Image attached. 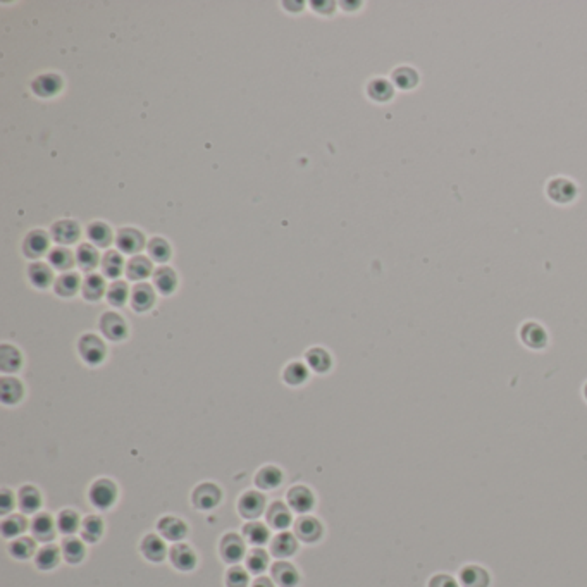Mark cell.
Wrapping results in <instances>:
<instances>
[{
    "mask_svg": "<svg viewBox=\"0 0 587 587\" xmlns=\"http://www.w3.org/2000/svg\"><path fill=\"white\" fill-rule=\"evenodd\" d=\"M90 503L99 510H107L114 506L117 499V486L110 479H97L88 491Z\"/></svg>",
    "mask_w": 587,
    "mask_h": 587,
    "instance_id": "1",
    "label": "cell"
},
{
    "mask_svg": "<svg viewBox=\"0 0 587 587\" xmlns=\"http://www.w3.org/2000/svg\"><path fill=\"white\" fill-rule=\"evenodd\" d=\"M223 499V491L214 482H202L191 492V503L199 510H214Z\"/></svg>",
    "mask_w": 587,
    "mask_h": 587,
    "instance_id": "2",
    "label": "cell"
},
{
    "mask_svg": "<svg viewBox=\"0 0 587 587\" xmlns=\"http://www.w3.org/2000/svg\"><path fill=\"white\" fill-rule=\"evenodd\" d=\"M79 355L90 365H99L105 358V345L95 334H85L78 343Z\"/></svg>",
    "mask_w": 587,
    "mask_h": 587,
    "instance_id": "3",
    "label": "cell"
},
{
    "mask_svg": "<svg viewBox=\"0 0 587 587\" xmlns=\"http://www.w3.org/2000/svg\"><path fill=\"white\" fill-rule=\"evenodd\" d=\"M266 510V496L258 491H247L241 495L238 501V512L243 519L255 520L262 515Z\"/></svg>",
    "mask_w": 587,
    "mask_h": 587,
    "instance_id": "4",
    "label": "cell"
},
{
    "mask_svg": "<svg viewBox=\"0 0 587 587\" xmlns=\"http://www.w3.org/2000/svg\"><path fill=\"white\" fill-rule=\"evenodd\" d=\"M219 553H221V558H223L224 562L234 565V563L241 562L245 553H247L245 541L240 538V536L234 534V532H229V534H226L223 539H221Z\"/></svg>",
    "mask_w": 587,
    "mask_h": 587,
    "instance_id": "5",
    "label": "cell"
},
{
    "mask_svg": "<svg viewBox=\"0 0 587 587\" xmlns=\"http://www.w3.org/2000/svg\"><path fill=\"white\" fill-rule=\"evenodd\" d=\"M157 529H159L160 536H162L166 541H173V542L183 541L188 534L186 522L173 515L162 516V519L159 520V524H157Z\"/></svg>",
    "mask_w": 587,
    "mask_h": 587,
    "instance_id": "6",
    "label": "cell"
},
{
    "mask_svg": "<svg viewBox=\"0 0 587 587\" xmlns=\"http://www.w3.org/2000/svg\"><path fill=\"white\" fill-rule=\"evenodd\" d=\"M288 505L297 513H308L315 506V496L307 486H293L286 495Z\"/></svg>",
    "mask_w": 587,
    "mask_h": 587,
    "instance_id": "7",
    "label": "cell"
},
{
    "mask_svg": "<svg viewBox=\"0 0 587 587\" xmlns=\"http://www.w3.org/2000/svg\"><path fill=\"white\" fill-rule=\"evenodd\" d=\"M100 331L110 341H121L127 336V325L121 315L114 312H105L100 317Z\"/></svg>",
    "mask_w": 587,
    "mask_h": 587,
    "instance_id": "8",
    "label": "cell"
},
{
    "mask_svg": "<svg viewBox=\"0 0 587 587\" xmlns=\"http://www.w3.org/2000/svg\"><path fill=\"white\" fill-rule=\"evenodd\" d=\"M171 563L181 572H190L197 566V553L183 542H176L169 551Z\"/></svg>",
    "mask_w": 587,
    "mask_h": 587,
    "instance_id": "9",
    "label": "cell"
},
{
    "mask_svg": "<svg viewBox=\"0 0 587 587\" xmlns=\"http://www.w3.org/2000/svg\"><path fill=\"white\" fill-rule=\"evenodd\" d=\"M322 531L324 529H322L321 520H317L315 516L303 515L295 524V532L303 542H317L322 538Z\"/></svg>",
    "mask_w": 587,
    "mask_h": 587,
    "instance_id": "10",
    "label": "cell"
},
{
    "mask_svg": "<svg viewBox=\"0 0 587 587\" xmlns=\"http://www.w3.org/2000/svg\"><path fill=\"white\" fill-rule=\"evenodd\" d=\"M577 188L572 181L556 177L548 183V197L556 203H569L575 199Z\"/></svg>",
    "mask_w": 587,
    "mask_h": 587,
    "instance_id": "11",
    "label": "cell"
},
{
    "mask_svg": "<svg viewBox=\"0 0 587 587\" xmlns=\"http://www.w3.org/2000/svg\"><path fill=\"white\" fill-rule=\"evenodd\" d=\"M55 520L49 513H36L35 519L32 520V534L33 538L42 542H49L55 538Z\"/></svg>",
    "mask_w": 587,
    "mask_h": 587,
    "instance_id": "12",
    "label": "cell"
},
{
    "mask_svg": "<svg viewBox=\"0 0 587 587\" xmlns=\"http://www.w3.org/2000/svg\"><path fill=\"white\" fill-rule=\"evenodd\" d=\"M520 340L524 341V345H527L529 348H545L548 343V334H546L545 327L539 325L538 322H525L520 329Z\"/></svg>",
    "mask_w": 587,
    "mask_h": 587,
    "instance_id": "13",
    "label": "cell"
},
{
    "mask_svg": "<svg viewBox=\"0 0 587 587\" xmlns=\"http://www.w3.org/2000/svg\"><path fill=\"white\" fill-rule=\"evenodd\" d=\"M273 579L279 587H297L300 582V573L297 566L288 562H277L273 565Z\"/></svg>",
    "mask_w": 587,
    "mask_h": 587,
    "instance_id": "14",
    "label": "cell"
},
{
    "mask_svg": "<svg viewBox=\"0 0 587 587\" xmlns=\"http://www.w3.org/2000/svg\"><path fill=\"white\" fill-rule=\"evenodd\" d=\"M140 548H142L143 556H145L149 562H153V563L162 562L167 555L166 542H164L162 538H159V536L155 534H147L145 538H143L142 546H140Z\"/></svg>",
    "mask_w": 587,
    "mask_h": 587,
    "instance_id": "15",
    "label": "cell"
},
{
    "mask_svg": "<svg viewBox=\"0 0 587 587\" xmlns=\"http://www.w3.org/2000/svg\"><path fill=\"white\" fill-rule=\"evenodd\" d=\"M116 243L119 250H123L124 253H136V251L143 248L145 240H143V234L140 231L133 229V227H124V229L117 233Z\"/></svg>",
    "mask_w": 587,
    "mask_h": 587,
    "instance_id": "16",
    "label": "cell"
},
{
    "mask_svg": "<svg viewBox=\"0 0 587 587\" xmlns=\"http://www.w3.org/2000/svg\"><path fill=\"white\" fill-rule=\"evenodd\" d=\"M460 582L464 587H489L491 577L482 566L467 565L460 570Z\"/></svg>",
    "mask_w": 587,
    "mask_h": 587,
    "instance_id": "17",
    "label": "cell"
},
{
    "mask_svg": "<svg viewBox=\"0 0 587 587\" xmlns=\"http://www.w3.org/2000/svg\"><path fill=\"white\" fill-rule=\"evenodd\" d=\"M281 482H283V471L276 467V465H266L255 475V486L260 489H266V491L276 489L277 486H281Z\"/></svg>",
    "mask_w": 587,
    "mask_h": 587,
    "instance_id": "18",
    "label": "cell"
},
{
    "mask_svg": "<svg viewBox=\"0 0 587 587\" xmlns=\"http://www.w3.org/2000/svg\"><path fill=\"white\" fill-rule=\"evenodd\" d=\"M267 522L271 527L277 529V531H284L290 527L291 524V512L284 503L274 501L267 510Z\"/></svg>",
    "mask_w": 587,
    "mask_h": 587,
    "instance_id": "19",
    "label": "cell"
},
{
    "mask_svg": "<svg viewBox=\"0 0 587 587\" xmlns=\"http://www.w3.org/2000/svg\"><path fill=\"white\" fill-rule=\"evenodd\" d=\"M155 303V293L152 286L145 283H140L133 288L132 291V305L136 312H147Z\"/></svg>",
    "mask_w": 587,
    "mask_h": 587,
    "instance_id": "20",
    "label": "cell"
},
{
    "mask_svg": "<svg viewBox=\"0 0 587 587\" xmlns=\"http://www.w3.org/2000/svg\"><path fill=\"white\" fill-rule=\"evenodd\" d=\"M18 505L23 513H36L42 506V495L35 486H23L19 489Z\"/></svg>",
    "mask_w": 587,
    "mask_h": 587,
    "instance_id": "21",
    "label": "cell"
},
{
    "mask_svg": "<svg viewBox=\"0 0 587 587\" xmlns=\"http://www.w3.org/2000/svg\"><path fill=\"white\" fill-rule=\"evenodd\" d=\"M52 236L57 243L71 245L78 240L79 226L75 221H59L52 226Z\"/></svg>",
    "mask_w": 587,
    "mask_h": 587,
    "instance_id": "22",
    "label": "cell"
},
{
    "mask_svg": "<svg viewBox=\"0 0 587 587\" xmlns=\"http://www.w3.org/2000/svg\"><path fill=\"white\" fill-rule=\"evenodd\" d=\"M47 248H49V236H47L43 231H33V233H29L28 236H26L25 245H23L25 255L29 258L42 257L47 251Z\"/></svg>",
    "mask_w": 587,
    "mask_h": 587,
    "instance_id": "23",
    "label": "cell"
},
{
    "mask_svg": "<svg viewBox=\"0 0 587 587\" xmlns=\"http://www.w3.org/2000/svg\"><path fill=\"white\" fill-rule=\"evenodd\" d=\"M298 549L297 538L290 532H281L274 538L273 545H271V551L277 558H288V556H293Z\"/></svg>",
    "mask_w": 587,
    "mask_h": 587,
    "instance_id": "24",
    "label": "cell"
},
{
    "mask_svg": "<svg viewBox=\"0 0 587 587\" xmlns=\"http://www.w3.org/2000/svg\"><path fill=\"white\" fill-rule=\"evenodd\" d=\"M2 403L16 405L23 398V384L16 377H4L0 381Z\"/></svg>",
    "mask_w": 587,
    "mask_h": 587,
    "instance_id": "25",
    "label": "cell"
},
{
    "mask_svg": "<svg viewBox=\"0 0 587 587\" xmlns=\"http://www.w3.org/2000/svg\"><path fill=\"white\" fill-rule=\"evenodd\" d=\"M32 88L40 97H52L62 88V82L57 75H42L33 82Z\"/></svg>",
    "mask_w": 587,
    "mask_h": 587,
    "instance_id": "26",
    "label": "cell"
},
{
    "mask_svg": "<svg viewBox=\"0 0 587 587\" xmlns=\"http://www.w3.org/2000/svg\"><path fill=\"white\" fill-rule=\"evenodd\" d=\"M127 279L142 281L152 274V262L147 257H133L126 266Z\"/></svg>",
    "mask_w": 587,
    "mask_h": 587,
    "instance_id": "27",
    "label": "cell"
},
{
    "mask_svg": "<svg viewBox=\"0 0 587 587\" xmlns=\"http://www.w3.org/2000/svg\"><path fill=\"white\" fill-rule=\"evenodd\" d=\"M79 286H83L82 281H79V276L75 273H66L62 274L60 277H57L55 281V293L59 295V297L64 298H69V297H75L76 293H78Z\"/></svg>",
    "mask_w": 587,
    "mask_h": 587,
    "instance_id": "28",
    "label": "cell"
},
{
    "mask_svg": "<svg viewBox=\"0 0 587 587\" xmlns=\"http://www.w3.org/2000/svg\"><path fill=\"white\" fill-rule=\"evenodd\" d=\"M153 284L162 295H171L177 286V276L171 267H160L153 274Z\"/></svg>",
    "mask_w": 587,
    "mask_h": 587,
    "instance_id": "29",
    "label": "cell"
},
{
    "mask_svg": "<svg viewBox=\"0 0 587 587\" xmlns=\"http://www.w3.org/2000/svg\"><path fill=\"white\" fill-rule=\"evenodd\" d=\"M62 556L68 563H79L86 555L85 545H83L82 539L78 538H66L62 542Z\"/></svg>",
    "mask_w": 587,
    "mask_h": 587,
    "instance_id": "30",
    "label": "cell"
},
{
    "mask_svg": "<svg viewBox=\"0 0 587 587\" xmlns=\"http://www.w3.org/2000/svg\"><path fill=\"white\" fill-rule=\"evenodd\" d=\"M60 551H62V549H59L57 546H53V545L43 546V548L40 549V551L36 553V556H35L36 566H38L40 570L55 569V566L59 565V562H60Z\"/></svg>",
    "mask_w": 587,
    "mask_h": 587,
    "instance_id": "31",
    "label": "cell"
},
{
    "mask_svg": "<svg viewBox=\"0 0 587 587\" xmlns=\"http://www.w3.org/2000/svg\"><path fill=\"white\" fill-rule=\"evenodd\" d=\"M83 297L90 301H97L102 298V295L105 293V281L99 274H90L86 276V279L83 281Z\"/></svg>",
    "mask_w": 587,
    "mask_h": 587,
    "instance_id": "32",
    "label": "cell"
},
{
    "mask_svg": "<svg viewBox=\"0 0 587 587\" xmlns=\"http://www.w3.org/2000/svg\"><path fill=\"white\" fill-rule=\"evenodd\" d=\"M28 524L23 515H9L2 520V525H0V531L5 539H18V536H21L26 531Z\"/></svg>",
    "mask_w": 587,
    "mask_h": 587,
    "instance_id": "33",
    "label": "cell"
},
{
    "mask_svg": "<svg viewBox=\"0 0 587 587\" xmlns=\"http://www.w3.org/2000/svg\"><path fill=\"white\" fill-rule=\"evenodd\" d=\"M305 358H307L308 367L314 369L315 372H321V374L329 371L331 365H333L331 355L327 353L324 348H312V350L307 351V357Z\"/></svg>",
    "mask_w": 587,
    "mask_h": 587,
    "instance_id": "34",
    "label": "cell"
},
{
    "mask_svg": "<svg viewBox=\"0 0 587 587\" xmlns=\"http://www.w3.org/2000/svg\"><path fill=\"white\" fill-rule=\"evenodd\" d=\"M21 367V353L11 345L0 347V369L4 372H16Z\"/></svg>",
    "mask_w": 587,
    "mask_h": 587,
    "instance_id": "35",
    "label": "cell"
},
{
    "mask_svg": "<svg viewBox=\"0 0 587 587\" xmlns=\"http://www.w3.org/2000/svg\"><path fill=\"white\" fill-rule=\"evenodd\" d=\"M79 527H82V520H79V515L75 510H62L57 515V529L62 534L73 536Z\"/></svg>",
    "mask_w": 587,
    "mask_h": 587,
    "instance_id": "36",
    "label": "cell"
},
{
    "mask_svg": "<svg viewBox=\"0 0 587 587\" xmlns=\"http://www.w3.org/2000/svg\"><path fill=\"white\" fill-rule=\"evenodd\" d=\"M103 534V520L97 515L86 516L82 522V536L86 542H97Z\"/></svg>",
    "mask_w": 587,
    "mask_h": 587,
    "instance_id": "37",
    "label": "cell"
},
{
    "mask_svg": "<svg viewBox=\"0 0 587 587\" xmlns=\"http://www.w3.org/2000/svg\"><path fill=\"white\" fill-rule=\"evenodd\" d=\"M243 534L248 539V542L255 546H264L271 538L269 529L260 522H248L243 527Z\"/></svg>",
    "mask_w": 587,
    "mask_h": 587,
    "instance_id": "38",
    "label": "cell"
},
{
    "mask_svg": "<svg viewBox=\"0 0 587 587\" xmlns=\"http://www.w3.org/2000/svg\"><path fill=\"white\" fill-rule=\"evenodd\" d=\"M28 277L33 286L36 288H47L53 279L52 271L45 264H32L28 267Z\"/></svg>",
    "mask_w": 587,
    "mask_h": 587,
    "instance_id": "39",
    "label": "cell"
},
{
    "mask_svg": "<svg viewBox=\"0 0 587 587\" xmlns=\"http://www.w3.org/2000/svg\"><path fill=\"white\" fill-rule=\"evenodd\" d=\"M393 93H395L393 85H391L388 79L375 78L369 83V97L377 100V102H386V100H389L391 97H393Z\"/></svg>",
    "mask_w": 587,
    "mask_h": 587,
    "instance_id": "40",
    "label": "cell"
},
{
    "mask_svg": "<svg viewBox=\"0 0 587 587\" xmlns=\"http://www.w3.org/2000/svg\"><path fill=\"white\" fill-rule=\"evenodd\" d=\"M76 262H78V266L82 267L83 271L90 273V271L95 269L97 264H99V253H97V250L92 245H82V247L78 248V251H76Z\"/></svg>",
    "mask_w": 587,
    "mask_h": 587,
    "instance_id": "41",
    "label": "cell"
},
{
    "mask_svg": "<svg viewBox=\"0 0 587 587\" xmlns=\"http://www.w3.org/2000/svg\"><path fill=\"white\" fill-rule=\"evenodd\" d=\"M247 566L248 572L255 573V575H260V573L266 572V569L269 566V555L260 548L251 549L247 556Z\"/></svg>",
    "mask_w": 587,
    "mask_h": 587,
    "instance_id": "42",
    "label": "cell"
},
{
    "mask_svg": "<svg viewBox=\"0 0 587 587\" xmlns=\"http://www.w3.org/2000/svg\"><path fill=\"white\" fill-rule=\"evenodd\" d=\"M9 551L14 558L18 560H28L35 555L36 545L32 538H18L11 542Z\"/></svg>",
    "mask_w": 587,
    "mask_h": 587,
    "instance_id": "43",
    "label": "cell"
},
{
    "mask_svg": "<svg viewBox=\"0 0 587 587\" xmlns=\"http://www.w3.org/2000/svg\"><path fill=\"white\" fill-rule=\"evenodd\" d=\"M123 267H124L123 257H121L117 251H107L105 257L102 258V271L107 277H110V279L119 277L121 273H123Z\"/></svg>",
    "mask_w": 587,
    "mask_h": 587,
    "instance_id": "44",
    "label": "cell"
},
{
    "mask_svg": "<svg viewBox=\"0 0 587 587\" xmlns=\"http://www.w3.org/2000/svg\"><path fill=\"white\" fill-rule=\"evenodd\" d=\"M49 262L52 264L55 269L68 271L71 269L73 264H75V257H73V253L68 250V248L59 247V248H53V250L49 253Z\"/></svg>",
    "mask_w": 587,
    "mask_h": 587,
    "instance_id": "45",
    "label": "cell"
},
{
    "mask_svg": "<svg viewBox=\"0 0 587 587\" xmlns=\"http://www.w3.org/2000/svg\"><path fill=\"white\" fill-rule=\"evenodd\" d=\"M393 82L398 88L410 90L419 83V75L412 68H398L393 73Z\"/></svg>",
    "mask_w": 587,
    "mask_h": 587,
    "instance_id": "46",
    "label": "cell"
},
{
    "mask_svg": "<svg viewBox=\"0 0 587 587\" xmlns=\"http://www.w3.org/2000/svg\"><path fill=\"white\" fill-rule=\"evenodd\" d=\"M88 238L99 247H107L112 241V233L103 223H92L88 226Z\"/></svg>",
    "mask_w": 587,
    "mask_h": 587,
    "instance_id": "47",
    "label": "cell"
},
{
    "mask_svg": "<svg viewBox=\"0 0 587 587\" xmlns=\"http://www.w3.org/2000/svg\"><path fill=\"white\" fill-rule=\"evenodd\" d=\"M283 377L288 384L298 386L301 384V382L307 381L308 371L303 364H300V362H293V364H290L286 369H284Z\"/></svg>",
    "mask_w": 587,
    "mask_h": 587,
    "instance_id": "48",
    "label": "cell"
},
{
    "mask_svg": "<svg viewBox=\"0 0 587 587\" xmlns=\"http://www.w3.org/2000/svg\"><path fill=\"white\" fill-rule=\"evenodd\" d=\"M127 295H129V291H127L126 284L121 283V281H116L114 284H110L109 291H107V300H109V303L114 305V307H123L127 300Z\"/></svg>",
    "mask_w": 587,
    "mask_h": 587,
    "instance_id": "49",
    "label": "cell"
},
{
    "mask_svg": "<svg viewBox=\"0 0 587 587\" xmlns=\"http://www.w3.org/2000/svg\"><path fill=\"white\" fill-rule=\"evenodd\" d=\"M149 251L153 260H157V262H166L171 257L169 243H167L166 240H162V238H153L149 245Z\"/></svg>",
    "mask_w": 587,
    "mask_h": 587,
    "instance_id": "50",
    "label": "cell"
},
{
    "mask_svg": "<svg viewBox=\"0 0 587 587\" xmlns=\"http://www.w3.org/2000/svg\"><path fill=\"white\" fill-rule=\"evenodd\" d=\"M226 586L227 587H248V572L241 566L234 565L233 569L227 570L226 573Z\"/></svg>",
    "mask_w": 587,
    "mask_h": 587,
    "instance_id": "51",
    "label": "cell"
},
{
    "mask_svg": "<svg viewBox=\"0 0 587 587\" xmlns=\"http://www.w3.org/2000/svg\"><path fill=\"white\" fill-rule=\"evenodd\" d=\"M12 508H14V492L4 488L0 491V512L2 515H8Z\"/></svg>",
    "mask_w": 587,
    "mask_h": 587,
    "instance_id": "52",
    "label": "cell"
},
{
    "mask_svg": "<svg viewBox=\"0 0 587 587\" xmlns=\"http://www.w3.org/2000/svg\"><path fill=\"white\" fill-rule=\"evenodd\" d=\"M429 587H458V584H456V580L451 575L439 573V575H434L429 580Z\"/></svg>",
    "mask_w": 587,
    "mask_h": 587,
    "instance_id": "53",
    "label": "cell"
},
{
    "mask_svg": "<svg viewBox=\"0 0 587 587\" xmlns=\"http://www.w3.org/2000/svg\"><path fill=\"white\" fill-rule=\"evenodd\" d=\"M251 587H274V584L273 580L267 579V577H258V579L251 584Z\"/></svg>",
    "mask_w": 587,
    "mask_h": 587,
    "instance_id": "54",
    "label": "cell"
},
{
    "mask_svg": "<svg viewBox=\"0 0 587 587\" xmlns=\"http://www.w3.org/2000/svg\"><path fill=\"white\" fill-rule=\"evenodd\" d=\"M584 397H586V400H587V384L584 386Z\"/></svg>",
    "mask_w": 587,
    "mask_h": 587,
    "instance_id": "55",
    "label": "cell"
}]
</instances>
